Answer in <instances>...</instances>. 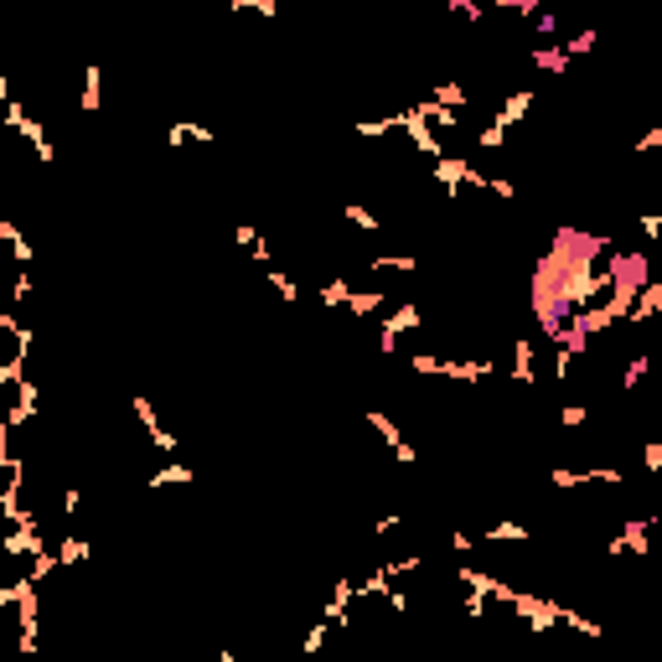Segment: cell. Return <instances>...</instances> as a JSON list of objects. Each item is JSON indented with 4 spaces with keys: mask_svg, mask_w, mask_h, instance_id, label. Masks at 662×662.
Returning a JSON list of instances; mask_svg holds the SVG:
<instances>
[{
    "mask_svg": "<svg viewBox=\"0 0 662 662\" xmlns=\"http://www.w3.org/2000/svg\"><path fill=\"white\" fill-rule=\"evenodd\" d=\"M383 306V290H362V295H352V311L357 316H367V311H378Z\"/></svg>",
    "mask_w": 662,
    "mask_h": 662,
    "instance_id": "cell-5",
    "label": "cell"
},
{
    "mask_svg": "<svg viewBox=\"0 0 662 662\" xmlns=\"http://www.w3.org/2000/svg\"><path fill=\"white\" fill-rule=\"evenodd\" d=\"M321 306H352V290L341 285V280H331V285L321 290Z\"/></svg>",
    "mask_w": 662,
    "mask_h": 662,
    "instance_id": "cell-4",
    "label": "cell"
},
{
    "mask_svg": "<svg viewBox=\"0 0 662 662\" xmlns=\"http://www.w3.org/2000/svg\"><path fill=\"white\" fill-rule=\"evenodd\" d=\"M533 62H538L544 73H564V68H569V52H564V47H538Z\"/></svg>",
    "mask_w": 662,
    "mask_h": 662,
    "instance_id": "cell-2",
    "label": "cell"
},
{
    "mask_svg": "<svg viewBox=\"0 0 662 662\" xmlns=\"http://www.w3.org/2000/svg\"><path fill=\"white\" fill-rule=\"evenodd\" d=\"M187 481H192L187 466H161V471L150 476V486H187Z\"/></svg>",
    "mask_w": 662,
    "mask_h": 662,
    "instance_id": "cell-3",
    "label": "cell"
},
{
    "mask_svg": "<svg viewBox=\"0 0 662 662\" xmlns=\"http://www.w3.org/2000/svg\"><path fill=\"white\" fill-rule=\"evenodd\" d=\"M647 471H662V445H647Z\"/></svg>",
    "mask_w": 662,
    "mask_h": 662,
    "instance_id": "cell-9",
    "label": "cell"
},
{
    "mask_svg": "<svg viewBox=\"0 0 662 662\" xmlns=\"http://www.w3.org/2000/svg\"><path fill=\"white\" fill-rule=\"evenodd\" d=\"M564 425H569V430H575V425H585V409H579V404H569V409H564Z\"/></svg>",
    "mask_w": 662,
    "mask_h": 662,
    "instance_id": "cell-8",
    "label": "cell"
},
{
    "mask_svg": "<svg viewBox=\"0 0 662 662\" xmlns=\"http://www.w3.org/2000/svg\"><path fill=\"white\" fill-rule=\"evenodd\" d=\"M409 326H419V311H414V306H404V311L393 316L388 326H383V352H393V341H399V331H409Z\"/></svg>",
    "mask_w": 662,
    "mask_h": 662,
    "instance_id": "cell-1",
    "label": "cell"
},
{
    "mask_svg": "<svg viewBox=\"0 0 662 662\" xmlns=\"http://www.w3.org/2000/svg\"><path fill=\"white\" fill-rule=\"evenodd\" d=\"M652 145H662V125H657V129H647V135L637 140V150H652Z\"/></svg>",
    "mask_w": 662,
    "mask_h": 662,
    "instance_id": "cell-7",
    "label": "cell"
},
{
    "mask_svg": "<svg viewBox=\"0 0 662 662\" xmlns=\"http://www.w3.org/2000/svg\"><path fill=\"white\" fill-rule=\"evenodd\" d=\"M476 140H481L486 150H492V145H502V140H507V125H502V119H497V125H486V129H481V135H476Z\"/></svg>",
    "mask_w": 662,
    "mask_h": 662,
    "instance_id": "cell-6",
    "label": "cell"
}]
</instances>
